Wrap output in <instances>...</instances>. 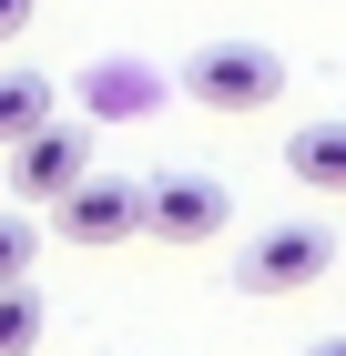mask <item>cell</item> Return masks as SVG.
I'll return each instance as SVG.
<instances>
[{"mask_svg": "<svg viewBox=\"0 0 346 356\" xmlns=\"http://www.w3.org/2000/svg\"><path fill=\"white\" fill-rule=\"evenodd\" d=\"M173 92L184 102H204V112H265V102H285V51L275 41H194L184 51V72H173Z\"/></svg>", "mask_w": 346, "mask_h": 356, "instance_id": "obj_1", "label": "cell"}, {"mask_svg": "<svg viewBox=\"0 0 346 356\" xmlns=\"http://www.w3.org/2000/svg\"><path fill=\"white\" fill-rule=\"evenodd\" d=\"M336 275V224L316 214H285V224H255L235 245V285L244 296H306V285H326Z\"/></svg>", "mask_w": 346, "mask_h": 356, "instance_id": "obj_2", "label": "cell"}, {"mask_svg": "<svg viewBox=\"0 0 346 356\" xmlns=\"http://www.w3.org/2000/svg\"><path fill=\"white\" fill-rule=\"evenodd\" d=\"M52 234H61V245H81V254L133 245V234H143V184H123V173H81V184L52 204Z\"/></svg>", "mask_w": 346, "mask_h": 356, "instance_id": "obj_3", "label": "cell"}, {"mask_svg": "<svg viewBox=\"0 0 346 356\" xmlns=\"http://www.w3.org/2000/svg\"><path fill=\"white\" fill-rule=\"evenodd\" d=\"M224 224H235V193L214 173H153L143 184V234L153 245H214Z\"/></svg>", "mask_w": 346, "mask_h": 356, "instance_id": "obj_4", "label": "cell"}, {"mask_svg": "<svg viewBox=\"0 0 346 356\" xmlns=\"http://www.w3.org/2000/svg\"><path fill=\"white\" fill-rule=\"evenodd\" d=\"M81 173H92V122H61L52 112L41 133L10 143V193H21V204H61Z\"/></svg>", "mask_w": 346, "mask_h": 356, "instance_id": "obj_5", "label": "cell"}, {"mask_svg": "<svg viewBox=\"0 0 346 356\" xmlns=\"http://www.w3.org/2000/svg\"><path fill=\"white\" fill-rule=\"evenodd\" d=\"M285 173H295L306 193H326V204H346V122H336V112L285 133Z\"/></svg>", "mask_w": 346, "mask_h": 356, "instance_id": "obj_6", "label": "cell"}, {"mask_svg": "<svg viewBox=\"0 0 346 356\" xmlns=\"http://www.w3.org/2000/svg\"><path fill=\"white\" fill-rule=\"evenodd\" d=\"M153 92H163V72H143V61H92L81 72V102H92V122H123V112H153Z\"/></svg>", "mask_w": 346, "mask_h": 356, "instance_id": "obj_7", "label": "cell"}, {"mask_svg": "<svg viewBox=\"0 0 346 356\" xmlns=\"http://www.w3.org/2000/svg\"><path fill=\"white\" fill-rule=\"evenodd\" d=\"M52 112H61V82H52V72H31V61H10V72H0V153H10L21 133H41Z\"/></svg>", "mask_w": 346, "mask_h": 356, "instance_id": "obj_8", "label": "cell"}, {"mask_svg": "<svg viewBox=\"0 0 346 356\" xmlns=\"http://www.w3.org/2000/svg\"><path fill=\"white\" fill-rule=\"evenodd\" d=\"M41 326H52V305H41V285H0V356H31L41 346Z\"/></svg>", "mask_w": 346, "mask_h": 356, "instance_id": "obj_9", "label": "cell"}, {"mask_svg": "<svg viewBox=\"0 0 346 356\" xmlns=\"http://www.w3.org/2000/svg\"><path fill=\"white\" fill-rule=\"evenodd\" d=\"M31 254H41V224L0 204V285H21V275H31Z\"/></svg>", "mask_w": 346, "mask_h": 356, "instance_id": "obj_10", "label": "cell"}, {"mask_svg": "<svg viewBox=\"0 0 346 356\" xmlns=\"http://www.w3.org/2000/svg\"><path fill=\"white\" fill-rule=\"evenodd\" d=\"M31 10H41V0H0V41H21V31H31Z\"/></svg>", "mask_w": 346, "mask_h": 356, "instance_id": "obj_11", "label": "cell"}, {"mask_svg": "<svg viewBox=\"0 0 346 356\" xmlns=\"http://www.w3.org/2000/svg\"><path fill=\"white\" fill-rule=\"evenodd\" d=\"M306 356H346V336H316V346H306Z\"/></svg>", "mask_w": 346, "mask_h": 356, "instance_id": "obj_12", "label": "cell"}]
</instances>
